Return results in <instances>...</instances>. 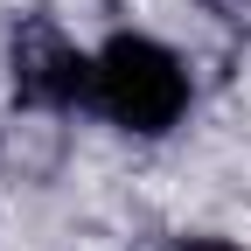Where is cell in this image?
<instances>
[{
    "label": "cell",
    "instance_id": "cell-1",
    "mask_svg": "<svg viewBox=\"0 0 251 251\" xmlns=\"http://www.w3.org/2000/svg\"><path fill=\"white\" fill-rule=\"evenodd\" d=\"M91 105H98L112 126H126V133H168V126L181 119V105H188V77H181V63L161 42L119 35L98 56Z\"/></svg>",
    "mask_w": 251,
    "mask_h": 251
},
{
    "label": "cell",
    "instance_id": "cell-2",
    "mask_svg": "<svg viewBox=\"0 0 251 251\" xmlns=\"http://www.w3.org/2000/svg\"><path fill=\"white\" fill-rule=\"evenodd\" d=\"M91 84H98V63L63 42L56 21L28 14V21L14 28V98H21V105H35V112H70V105L91 98Z\"/></svg>",
    "mask_w": 251,
    "mask_h": 251
},
{
    "label": "cell",
    "instance_id": "cell-3",
    "mask_svg": "<svg viewBox=\"0 0 251 251\" xmlns=\"http://www.w3.org/2000/svg\"><path fill=\"white\" fill-rule=\"evenodd\" d=\"M209 14L230 21V28H251V0H209Z\"/></svg>",
    "mask_w": 251,
    "mask_h": 251
},
{
    "label": "cell",
    "instance_id": "cell-4",
    "mask_svg": "<svg viewBox=\"0 0 251 251\" xmlns=\"http://www.w3.org/2000/svg\"><path fill=\"white\" fill-rule=\"evenodd\" d=\"M168 251H237V244H224V237H181V244H168Z\"/></svg>",
    "mask_w": 251,
    "mask_h": 251
}]
</instances>
